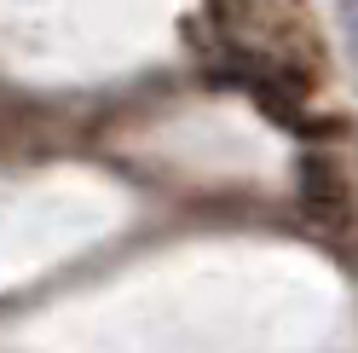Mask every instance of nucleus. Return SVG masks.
Wrapping results in <instances>:
<instances>
[{"instance_id":"obj_1","label":"nucleus","mask_w":358,"mask_h":353,"mask_svg":"<svg viewBox=\"0 0 358 353\" xmlns=\"http://www.w3.org/2000/svg\"><path fill=\"white\" fill-rule=\"evenodd\" d=\"M226 64H231L226 76L249 87V93L260 99V110H272V122H289V127H301V122H306V99H301V81L289 76V70H278L272 58H255V53H231Z\"/></svg>"},{"instance_id":"obj_2","label":"nucleus","mask_w":358,"mask_h":353,"mask_svg":"<svg viewBox=\"0 0 358 353\" xmlns=\"http://www.w3.org/2000/svg\"><path fill=\"white\" fill-rule=\"evenodd\" d=\"M301 203H306L312 220H329V226L347 220V180H341V168L329 157H306L301 162Z\"/></svg>"}]
</instances>
